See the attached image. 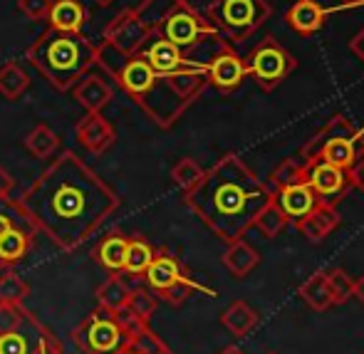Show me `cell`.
Returning <instances> with one entry per match:
<instances>
[{"mask_svg": "<svg viewBox=\"0 0 364 354\" xmlns=\"http://www.w3.org/2000/svg\"><path fill=\"white\" fill-rule=\"evenodd\" d=\"M146 35H149V30L139 20V15L134 13V8H127L109 23V28H107V33H105V40L114 45L119 53L136 55L141 45H144Z\"/></svg>", "mask_w": 364, "mask_h": 354, "instance_id": "10", "label": "cell"}, {"mask_svg": "<svg viewBox=\"0 0 364 354\" xmlns=\"http://www.w3.org/2000/svg\"><path fill=\"white\" fill-rule=\"evenodd\" d=\"M327 10L317 0H295L285 13V23L300 35H315L325 25Z\"/></svg>", "mask_w": 364, "mask_h": 354, "instance_id": "15", "label": "cell"}, {"mask_svg": "<svg viewBox=\"0 0 364 354\" xmlns=\"http://www.w3.org/2000/svg\"><path fill=\"white\" fill-rule=\"evenodd\" d=\"M28 211L63 245H75L117 206V198L75 154H65L30 188Z\"/></svg>", "mask_w": 364, "mask_h": 354, "instance_id": "1", "label": "cell"}, {"mask_svg": "<svg viewBox=\"0 0 364 354\" xmlns=\"http://www.w3.org/2000/svg\"><path fill=\"white\" fill-rule=\"evenodd\" d=\"M201 176H203V168L198 166L193 159H181V161L171 168L173 183H176V186H181L183 191H191V188L201 181Z\"/></svg>", "mask_w": 364, "mask_h": 354, "instance_id": "31", "label": "cell"}, {"mask_svg": "<svg viewBox=\"0 0 364 354\" xmlns=\"http://www.w3.org/2000/svg\"><path fill=\"white\" fill-rule=\"evenodd\" d=\"M270 181H273V188H270V191H280V188H285V186L302 183V181H307V166L300 161V159H288V161H283L278 168H275Z\"/></svg>", "mask_w": 364, "mask_h": 354, "instance_id": "24", "label": "cell"}, {"mask_svg": "<svg viewBox=\"0 0 364 354\" xmlns=\"http://www.w3.org/2000/svg\"><path fill=\"white\" fill-rule=\"evenodd\" d=\"M300 297L307 307H312L315 312H325L330 310L335 302H332V295H330V285H327V273L320 270L315 273L312 278H307L305 283L300 285Z\"/></svg>", "mask_w": 364, "mask_h": 354, "instance_id": "19", "label": "cell"}, {"mask_svg": "<svg viewBox=\"0 0 364 354\" xmlns=\"http://www.w3.org/2000/svg\"><path fill=\"white\" fill-rule=\"evenodd\" d=\"M350 50H352V53H355L357 58H360L362 63H364V28L355 35V38L350 40Z\"/></svg>", "mask_w": 364, "mask_h": 354, "instance_id": "40", "label": "cell"}, {"mask_svg": "<svg viewBox=\"0 0 364 354\" xmlns=\"http://www.w3.org/2000/svg\"><path fill=\"white\" fill-rule=\"evenodd\" d=\"M53 0H18V10L28 20H48Z\"/></svg>", "mask_w": 364, "mask_h": 354, "instance_id": "36", "label": "cell"}, {"mask_svg": "<svg viewBox=\"0 0 364 354\" xmlns=\"http://www.w3.org/2000/svg\"><path fill=\"white\" fill-rule=\"evenodd\" d=\"M129 310L134 312V317H139V320H146V317H151L154 315V310H156V300H154L149 292L144 290H139V292H134V295H129Z\"/></svg>", "mask_w": 364, "mask_h": 354, "instance_id": "34", "label": "cell"}, {"mask_svg": "<svg viewBox=\"0 0 364 354\" xmlns=\"http://www.w3.org/2000/svg\"><path fill=\"white\" fill-rule=\"evenodd\" d=\"M50 28L63 33H82L87 23V10L80 0H53L48 13Z\"/></svg>", "mask_w": 364, "mask_h": 354, "instance_id": "17", "label": "cell"}, {"mask_svg": "<svg viewBox=\"0 0 364 354\" xmlns=\"http://www.w3.org/2000/svg\"><path fill=\"white\" fill-rule=\"evenodd\" d=\"M146 273V280L151 283L156 290H168L171 285H176L178 280H183L181 275V268H178V263L173 258H168V255H161V258H154L151 263H149V268L144 270Z\"/></svg>", "mask_w": 364, "mask_h": 354, "instance_id": "20", "label": "cell"}, {"mask_svg": "<svg viewBox=\"0 0 364 354\" xmlns=\"http://www.w3.org/2000/svg\"><path fill=\"white\" fill-rule=\"evenodd\" d=\"M25 146H28V151L33 154V156L48 159L50 154L60 146V139L48 124H38L28 136H25Z\"/></svg>", "mask_w": 364, "mask_h": 354, "instance_id": "23", "label": "cell"}, {"mask_svg": "<svg viewBox=\"0 0 364 354\" xmlns=\"http://www.w3.org/2000/svg\"><path fill=\"white\" fill-rule=\"evenodd\" d=\"M25 292H28V285H25L18 275H8V278L0 280V300L15 302V300H20V297H25Z\"/></svg>", "mask_w": 364, "mask_h": 354, "instance_id": "35", "label": "cell"}, {"mask_svg": "<svg viewBox=\"0 0 364 354\" xmlns=\"http://www.w3.org/2000/svg\"><path fill=\"white\" fill-rule=\"evenodd\" d=\"M129 295H132L129 287L122 283L119 278L107 280V283L100 287V302L105 307H109V310H122V307H127Z\"/></svg>", "mask_w": 364, "mask_h": 354, "instance_id": "29", "label": "cell"}, {"mask_svg": "<svg viewBox=\"0 0 364 354\" xmlns=\"http://www.w3.org/2000/svg\"><path fill=\"white\" fill-rule=\"evenodd\" d=\"M327 285H330V295L335 305H345L350 297H355V280L342 268H335L327 273Z\"/></svg>", "mask_w": 364, "mask_h": 354, "instance_id": "27", "label": "cell"}, {"mask_svg": "<svg viewBox=\"0 0 364 354\" xmlns=\"http://www.w3.org/2000/svg\"><path fill=\"white\" fill-rule=\"evenodd\" d=\"M97 5H100V8H107V5H112L114 3V0H95Z\"/></svg>", "mask_w": 364, "mask_h": 354, "instance_id": "44", "label": "cell"}, {"mask_svg": "<svg viewBox=\"0 0 364 354\" xmlns=\"http://www.w3.org/2000/svg\"><path fill=\"white\" fill-rule=\"evenodd\" d=\"M10 228H13V225H10V218H8V215L0 213V235H3L5 230H10Z\"/></svg>", "mask_w": 364, "mask_h": 354, "instance_id": "42", "label": "cell"}, {"mask_svg": "<svg viewBox=\"0 0 364 354\" xmlns=\"http://www.w3.org/2000/svg\"><path fill=\"white\" fill-rule=\"evenodd\" d=\"M270 354H275V352H270Z\"/></svg>", "mask_w": 364, "mask_h": 354, "instance_id": "46", "label": "cell"}, {"mask_svg": "<svg viewBox=\"0 0 364 354\" xmlns=\"http://www.w3.org/2000/svg\"><path fill=\"white\" fill-rule=\"evenodd\" d=\"M77 139L85 144L90 151L100 154L114 144L117 132L109 124V119L102 117V112H87V117H82V122L77 124Z\"/></svg>", "mask_w": 364, "mask_h": 354, "instance_id": "13", "label": "cell"}, {"mask_svg": "<svg viewBox=\"0 0 364 354\" xmlns=\"http://www.w3.org/2000/svg\"><path fill=\"white\" fill-rule=\"evenodd\" d=\"M248 75L255 77L263 90H275L285 77H290V72L297 70V60L292 58L288 50L278 43L275 38H265L255 45V50L250 53V58L245 60Z\"/></svg>", "mask_w": 364, "mask_h": 354, "instance_id": "7", "label": "cell"}, {"mask_svg": "<svg viewBox=\"0 0 364 354\" xmlns=\"http://www.w3.org/2000/svg\"><path fill=\"white\" fill-rule=\"evenodd\" d=\"M136 55L144 58L146 63L151 65V70L159 72V75H171V72H178L183 68H188V65H193V63H188L186 53H183L181 48H176V45L164 40L161 35H156V33L146 35L144 45H141Z\"/></svg>", "mask_w": 364, "mask_h": 354, "instance_id": "9", "label": "cell"}, {"mask_svg": "<svg viewBox=\"0 0 364 354\" xmlns=\"http://www.w3.org/2000/svg\"><path fill=\"white\" fill-rule=\"evenodd\" d=\"M20 317L10 305H0V335H10L18 327Z\"/></svg>", "mask_w": 364, "mask_h": 354, "instance_id": "37", "label": "cell"}, {"mask_svg": "<svg viewBox=\"0 0 364 354\" xmlns=\"http://www.w3.org/2000/svg\"><path fill=\"white\" fill-rule=\"evenodd\" d=\"M295 225H297V230L310 240V243H320V240H325L327 235L340 225V213H337V208L322 206L320 203L315 211H310L307 215H302V218H297Z\"/></svg>", "mask_w": 364, "mask_h": 354, "instance_id": "16", "label": "cell"}, {"mask_svg": "<svg viewBox=\"0 0 364 354\" xmlns=\"http://www.w3.org/2000/svg\"><path fill=\"white\" fill-rule=\"evenodd\" d=\"M273 198L280 206V211L288 215V220L302 218V215H307L320 206L315 191L307 186V181L295 183V186H285V188H280V191H273Z\"/></svg>", "mask_w": 364, "mask_h": 354, "instance_id": "14", "label": "cell"}, {"mask_svg": "<svg viewBox=\"0 0 364 354\" xmlns=\"http://www.w3.org/2000/svg\"><path fill=\"white\" fill-rule=\"evenodd\" d=\"M117 337H119V332H117V327L109 325V322H97L90 332V340H92V345H95V350H102V352L112 350V347L117 345Z\"/></svg>", "mask_w": 364, "mask_h": 354, "instance_id": "33", "label": "cell"}, {"mask_svg": "<svg viewBox=\"0 0 364 354\" xmlns=\"http://www.w3.org/2000/svg\"><path fill=\"white\" fill-rule=\"evenodd\" d=\"M268 0H213L206 20L225 43H243L270 18Z\"/></svg>", "mask_w": 364, "mask_h": 354, "instance_id": "5", "label": "cell"}, {"mask_svg": "<svg viewBox=\"0 0 364 354\" xmlns=\"http://www.w3.org/2000/svg\"><path fill=\"white\" fill-rule=\"evenodd\" d=\"M345 5H357V3H364V0H342Z\"/></svg>", "mask_w": 364, "mask_h": 354, "instance_id": "45", "label": "cell"}, {"mask_svg": "<svg viewBox=\"0 0 364 354\" xmlns=\"http://www.w3.org/2000/svg\"><path fill=\"white\" fill-rule=\"evenodd\" d=\"M0 354H25V342L23 337L18 335H3V340H0Z\"/></svg>", "mask_w": 364, "mask_h": 354, "instance_id": "39", "label": "cell"}, {"mask_svg": "<svg viewBox=\"0 0 364 354\" xmlns=\"http://www.w3.org/2000/svg\"><path fill=\"white\" fill-rule=\"evenodd\" d=\"M285 223H288V215L280 211V206L275 203V198L258 213V218H255V225L263 230L265 238H275V235L285 228Z\"/></svg>", "mask_w": 364, "mask_h": 354, "instance_id": "26", "label": "cell"}, {"mask_svg": "<svg viewBox=\"0 0 364 354\" xmlns=\"http://www.w3.org/2000/svg\"><path fill=\"white\" fill-rule=\"evenodd\" d=\"M178 3H181V0H141V3L134 8V13L139 15L144 28L151 33V30L164 20V15H166L171 8H176Z\"/></svg>", "mask_w": 364, "mask_h": 354, "instance_id": "25", "label": "cell"}, {"mask_svg": "<svg viewBox=\"0 0 364 354\" xmlns=\"http://www.w3.org/2000/svg\"><path fill=\"white\" fill-rule=\"evenodd\" d=\"M151 260H154V253H151V248H149V243H144V240H132V243H127L124 268L129 270V273H144Z\"/></svg>", "mask_w": 364, "mask_h": 354, "instance_id": "30", "label": "cell"}, {"mask_svg": "<svg viewBox=\"0 0 364 354\" xmlns=\"http://www.w3.org/2000/svg\"><path fill=\"white\" fill-rule=\"evenodd\" d=\"M28 60L50 85L65 92L97 68V45H92L82 33L48 28L28 48Z\"/></svg>", "mask_w": 364, "mask_h": 354, "instance_id": "3", "label": "cell"}, {"mask_svg": "<svg viewBox=\"0 0 364 354\" xmlns=\"http://www.w3.org/2000/svg\"><path fill=\"white\" fill-rule=\"evenodd\" d=\"M151 33L161 35L164 40H168V43H173L176 48H181L188 58V53L196 50L198 45H203L208 38H213L216 30L208 25V20L203 18L198 10H193L186 0H181L176 8H171L164 15V20Z\"/></svg>", "mask_w": 364, "mask_h": 354, "instance_id": "6", "label": "cell"}, {"mask_svg": "<svg viewBox=\"0 0 364 354\" xmlns=\"http://www.w3.org/2000/svg\"><path fill=\"white\" fill-rule=\"evenodd\" d=\"M305 166H307V186L315 191L317 201H320L322 206L337 208V203L342 201V196H345L347 188H350V178H347L345 168L332 166V163L322 161V159H317V161H312V163H305Z\"/></svg>", "mask_w": 364, "mask_h": 354, "instance_id": "8", "label": "cell"}, {"mask_svg": "<svg viewBox=\"0 0 364 354\" xmlns=\"http://www.w3.org/2000/svg\"><path fill=\"white\" fill-rule=\"evenodd\" d=\"M127 243H129V240L122 238V235H112V238H107L105 243H102V248H100V260L112 270L124 268Z\"/></svg>", "mask_w": 364, "mask_h": 354, "instance_id": "28", "label": "cell"}, {"mask_svg": "<svg viewBox=\"0 0 364 354\" xmlns=\"http://www.w3.org/2000/svg\"><path fill=\"white\" fill-rule=\"evenodd\" d=\"M364 149V132L357 129L345 114H335L310 141L302 146L300 161L312 163L317 159L337 168H350Z\"/></svg>", "mask_w": 364, "mask_h": 354, "instance_id": "4", "label": "cell"}, {"mask_svg": "<svg viewBox=\"0 0 364 354\" xmlns=\"http://www.w3.org/2000/svg\"><path fill=\"white\" fill-rule=\"evenodd\" d=\"M25 248H28V238L23 235V230L10 228L0 235V260L13 263V260H18L25 253Z\"/></svg>", "mask_w": 364, "mask_h": 354, "instance_id": "32", "label": "cell"}, {"mask_svg": "<svg viewBox=\"0 0 364 354\" xmlns=\"http://www.w3.org/2000/svg\"><path fill=\"white\" fill-rule=\"evenodd\" d=\"M245 77H248L245 60L230 45H225L208 65V85H213L218 92H235Z\"/></svg>", "mask_w": 364, "mask_h": 354, "instance_id": "11", "label": "cell"}, {"mask_svg": "<svg viewBox=\"0 0 364 354\" xmlns=\"http://www.w3.org/2000/svg\"><path fill=\"white\" fill-rule=\"evenodd\" d=\"M73 95L77 104H82L87 112H102L112 102L114 90H112L109 77L105 72H87L73 85Z\"/></svg>", "mask_w": 364, "mask_h": 354, "instance_id": "12", "label": "cell"}, {"mask_svg": "<svg viewBox=\"0 0 364 354\" xmlns=\"http://www.w3.org/2000/svg\"><path fill=\"white\" fill-rule=\"evenodd\" d=\"M355 297L364 305V275H362V278H357V280H355Z\"/></svg>", "mask_w": 364, "mask_h": 354, "instance_id": "41", "label": "cell"}, {"mask_svg": "<svg viewBox=\"0 0 364 354\" xmlns=\"http://www.w3.org/2000/svg\"><path fill=\"white\" fill-rule=\"evenodd\" d=\"M218 354H245V352L240 350V347H225V350L218 352Z\"/></svg>", "mask_w": 364, "mask_h": 354, "instance_id": "43", "label": "cell"}, {"mask_svg": "<svg viewBox=\"0 0 364 354\" xmlns=\"http://www.w3.org/2000/svg\"><path fill=\"white\" fill-rule=\"evenodd\" d=\"M220 320H223L225 330H228L230 335L243 337V335H248L255 325H258V312H255L250 305H245L243 300H238L223 312Z\"/></svg>", "mask_w": 364, "mask_h": 354, "instance_id": "21", "label": "cell"}, {"mask_svg": "<svg viewBox=\"0 0 364 354\" xmlns=\"http://www.w3.org/2000/svg\"><path fill=\"white\" fill-rule=\"evenodd\" d=\"M28 87H30V77L18 63H8L0 68V95L5 100L10 102L20 100L28 92Z\"/></svg>", "mask_w": 364, "mask_h": 354, "instance_id": "22", "label": "cell"}, {"mask_svg": "<svg viewBox=\"0 0 364 354\" xmlns=\"http://www.w3.org/2000/svg\"><path fill=\"white\" fill-rule=\"evenodd\" d=\"M347 178H350V186L364 191V149L360 151V156H357V161L347 168Z\"/></svg>", "mask_w": 364, "mask_h": 354, "instance_id": "38", "label": "cell"}, {"mask_svg": "<svg viewBox=\"0 0 364 354\" xmlns=\"http://www.w3.org/2000/svg\"><path fill=\"white\" fill-rule=\"evenodd\" d=\"M258 263H260L258 250L245 243L243 238L228 243V250H225V255H223V265L228 268V273L233 275V278H245V275H250V270L258 268Z\"/></svg>", "mask_w": 364, "mask_h": 354, "instance_id": "18", "label": "cell"}, {"mask_svg": "<svg viewBox=\"0 0 364 354\" xmlns=\"http://www.w3.org/2000/svg\"><path fill=\"white\" fill-rule=\"evenodd\" d=\"M270 201V186L233 154L220 159L211 171H203L201 181L186 191V203L193 213L225 243L243 238Z\"/></svg>", "mask_w": 364, "mask_h": 354, "instance_id": "2", "label": "cell"}]
</instances>
